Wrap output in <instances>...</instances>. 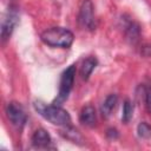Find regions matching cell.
<instances>
[{
	"label": "cell",
	"instance_id": "6da1fadb",
	"mask_svg": "<svg viewBox=\"0 0 151 151\" xmlns=\"http://www.w3.org/2000/svg\"><path fill=\"white\" fill-rule=\"evenodd\" d=\"M35 110L46 119L48 120L51 124L57 125V126H70L71 125V116L70 113L64 110L60 105H45L44 103H35L34 104Z\"/></svg>",
	"mask_w": 151,
	"mask_h": 151
},
{
	"label": "cell",
	"instance_id": "7a4b0ae2",
	"mask_svg": "<svg viewBox=\"0 0 151 151\" xmlns=\"http://www.w3.org/2000/svg\"><path fill=\"white\" fill-rule=\"evenodd\" d=\"M41 41L51 47L68 48L74 39L73 33L64 27H51L41 33Z\"/></svg>",
	"mask_w": 151,
	"mask_h": 151
},
{
	"label": "cell",
	"instance_id": "3957f363",
	"mask_svg": "<svg viewBox=\"0 0 151 151\" xmlns=\"http://www.w3.org/2000/svg\"><path fill=\"white\" fill-rule=\"evenodd\" d=\"M74 77H76V65L72 64L61 73L60 85H59V93H58L55 100L53 101V104L61 105L68 98V94H70V92L73 87Z\"/></svg>",
	"mask_w": 151,
	"mask_h": 151
},
{
	"label": "cell",
	"instance_id": "277c9868",
	"mask_svg": "<svg viewBox=\"0 0 151 151\" xmlns=\"http://www.w3.org/2000/svg\"><path fill=\"white\" fill-rule=\"evenodd\" d=\"M6 116L8 120L17 127H22L25 123L27 122V116H26L24 107L17 101H11L7 104Z\"/></svg>",
	"mask_w": 151,
	"mask_h": 151
},
{
	"label": "cell",
	"instance_id": "5b68a950",
	"mask_svg": "<svg viewBox=\"0 0 151 151\" xmlns=\"http://www.w3.org/2000/svg\"><path fill=\"white\" fill-rule=\"evenodd\" d=\"M78 22L83 28L92 29L94 27V13L91 0H84L78 15Z\"/></svg>",
	"mask_w": 151,
	"mask_h": 151
},
{
	"label": "cell",
	"instance_id": "8992f818",
	"mask_svg": "<svg viewBox=\"0 0 151 151\" xmlns=\"http://www.w3.org/2000/svg\"><path fill=\"white\" fill-rule=\"evenodd\" d=\"M17 22H18V12H17V9L8 8V11H7V13L4 17L2 22H1V38H2L4 41L7 40L12 35Z\"/></svg>",
	"mask_w": 151,
	"mask_h": 151
},
{
	"label": "cell",
	"instance_id": "52a82bcc",
	"mask_svg": "<svg viewBox=\"0 0 151 151\" xmlns=\"http://www.w3.org/2000/svg\"><path fill=\"white\" fill-rule=\"evenodd\" d=\"M79 120L81 124L88 126V127H93L97 123V113L96 110L92 105H86L81 109L80 114H79Z\"/></svg>",
	"mask_w": 151,
	"mask_h": 151
},
{
	"label": "cell",
	"instance_id": "ba28073f",
	"mask_svg": "<svg viewBox=\"0 0 151 151\" xmlns=\"http://www.w3.org/2000/svg\"><path fill=\"white\" fill-rule=\"evenodd\" d=\"M52 139L48 132L45 129H38L32 136V144L35 147H47L51 144Z\"/></svg>",
	"mask_w": 151,
	"mask_h": 151
},
{
	"label": "cell",
	"instance_id": "9c48e42d",
	"mask_svg": "<svg viewBox=\"0 0 151 151\" xmlns=\"http://www.w3.org/2000/svg\"><path fill=\"white\" fill-rule=\"evenodd\" d=\"M118 101V97L116 94H109L106 97V99L103 101L101 106H100V112L103 114V117L109 118L112 114V111L114 110L116 105Z\"/></svg>",
	"mask_w": 151,
	"mask_h": 151
},
{
	"label": "cell",
	"instance_id": "30bf717a",
	"mask_svg": "<svg viewBox=\"0 0 151 151\" xmlns=\"http://www.w3.org/2000/svg\"><path fill=\"white\" fill-rule=\"evenodd\" d=\"M97 66V59L94 57H88L86 58L80 67V76L84 80H87L92 73V71L94 70V67Z\"/></svg>",
	"mask_w": 151,
	"mask_h": 151
},
{
	"label": "cell",
	"instance_id": "8fae6325",
	"mask_svg": "<svg viewBox=\"0 0 151 151\" xmlns=\"http://www.w3.org/2000/svg\"><path fill=\"white\" fill-rule=\"evenodd\" d=\"M64 129H65V130L61 131V134H63L66 139L71 140L72 143H80V142L83 140V138H81V136L79 134V132H78L76 129H73L71 125H70V126H65Z\"/></svg>",
	"mask_w": 151,
	"mask_h": 151
},
{
	"label": "cell",
	"instance_id": "7c38bea8",
	"mask_svg": "<svg viewBox=\"0 0 151 151\" xmlns=\"http://www.w3.org/2000/svg\"><path fill=\"white\" fill-rule=\"evenodd\" d=\"M132 114H133V105L129 99H126L123 104V113H122L123 123H129L132 118Z\"/></svg>",
	"mask_w": 151,
	"mask_h": 151
},
{
	"label": "cell",
	"instance_id": "4fadbf2b",
	"mask_svg": "<svg viewBox=\"0 0 151 151\" xmlns=\"http://www.w3.org/2000/svg\"><path fill=\"white\" fill-rule=\"evenodd\" d=\"M137 132L140 138H150L151 137V125H149L145 122H142L137 126Z\"/></svg>",
	"mask_w": 151,
	"mask_h": 151
},
{
	"label": "cell",
	"instance_id": "5bb4252c",
	"mask_svg": "<svg viewBox=\"0 0 151 151\" xmlns=\"http://www.w3.org/2000/svg\"><path fill=\"white\" fill-rule=\"evenodd\" d=\"M126 35H127V39H130L131 41H136L139 37V27L137 24H130L129 27H127V31H126Z\"/></svg>",
	"mask_w": 151,
	"mask_h": 151
},
{
	"label": "cell",
	"instance_id": "9a60e30c",
	"mask_svg": "<svg viewBox=\"0 0 151 151\" xmlns=\"http://www.w3.org/2000/svg\"><path fill=\"white\" fill-rule=\"evenodd\" d=\"M145 106H146L147 112L151 114V86L145 92Z\"/></svg>",
	"mask_w": 151,
	"mask_h": 151
}]
</instances>
